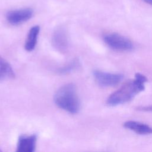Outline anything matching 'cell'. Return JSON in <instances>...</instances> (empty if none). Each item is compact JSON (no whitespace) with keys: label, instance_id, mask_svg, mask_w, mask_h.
Wrapping results in <instances>:
<instances>
[{"label":"cell","instance_id":"1","mask_svg":"<svg viewBox=\"0 0 152 152\" xmlns=\"http://www.w3.org/2000/svg\"><path fill=\"white\" fill-rule=\"evenodd\" d=\"M147 77L142 74L136 73L134 79L126 82L118 90L111 94L106 103L110 106H116L131 100L136 95L145 89Z\"/></svg>","mask_w":152,"mask_h":152},{"label":"cell","instance_id":"2","mask_svg":"<svg viewBox=\"0 0 152 152\" xmlns=\"http://www.w3.org/2000/svg\"><path fill=\"white\" fill-rule=\"evenodd\" d=\"M54 102L60 108L71 113H77L80 109V101L77 88L69 83L61 87L54 96Z\"/></svg>","mask_w":152,"mask_h":152},{"label":"cell","instance_id":"3","mask_svg":"<svg viewBox=\"0 0 152 152\" xmlns=\"http://www.w3.org/2000/svg\"><path fill=\"white\" fill-rule=\"evenodd\" d=\"M103 39L109 47L117 51H129L134 47L132 42L128 37L116 33H106Z\"/></svg>","mask_w":152,"mask_h":152},{"label":"cell","instance_id":"4","mask_svg":"<svg viewBox=\"0 0 152 152\" xmlns=\"http://www.w3.org/2000/svg\"><path fill=\"white\" fill-rule=\"evenodd\" d=\"M93 74L97 84L104 87H113L118 84L124 78L121 74L109 73L100 70H94Z\"/></svg>","mask_w":152,"mask_h":152},{"label":"cell","instance_id":"5","mask_svg":"<svg viewBox=\"0 0 152 152\" xmlns=\"http://www.w3.org/2000/svg\"><path fill=\"white\" fill-rule=\"evenodd\" d=\"M33 15V11L31 8H23L11 11L7 14L8 21L12 25L21 24L30 20Z\"/></svg>","mask_w":152,"mask_h":152},{"label":"cell","instance_id":"6","mask_svg":"<svg viewBox=\"0 0 152 152\" xmlns=\"http://www.w3.org/2000/svg\"><path fill=\"white\" fill-rule=\"evenodd\" d=\"M52 44L60 52H65L68 46V37L66 30L62 27L56 28L52 37Z\"/></svg>","mask_w":152,"mask_h":152},{"label":"cell","instance_id":"7","mask_svg":"<svg viewBox=\"0 0 152 152\" xmlns=\"http://www.w3.org/2000/svg\"><path fill=\"white\" fill-rule=\"evenodd\" d=\"M37 137L36 135H21L19 137L17 145L18 152H33L35 150Z\"/></svg>","mask_w":152,"mask_h":152},{"label":"cell","instance_id":"8","mask_svg":"<svg viewBox=\"0 0 152 152\" xmlns=\"http://www.w3.org/2000/svg\"><path fill=\"white\" fill-rule=\"evenodd\" d=\"M124 126L138 134L148 135L152 134V127L140 122L128 121L124 124Z\"/></svg>","mask_w":152,"mask_h":152},{"label":"cell","instance_id":"9","mask_svg":"<svg viewBox=\"0 0 152 152\" xmlns=\"http://www.w3.org/2000/svg\"><path fill=\"white\" fill-rule=\"evenodd\" d=\"M39 31L40 27L39 26H34L30 29L24 45V48L27 51L31 52L35 48Z\"/></svg>","mask_w":152,"mask_h":152},{"label":"cell","instance_id":"10","mask_svg":"<svg viewBox=\"0 0 152 152\" xmlns=\"http://www.w3.org/2000/svg\"><path fill=\"white\" fill-rule=\"evenodd\" d=\"M14 77L15 74L11 65L0 56V80L12 79Z\"/></svg>","mask_w":152,"mask_h":152},{"label":"cell","instance_id":"11","mask_svg":"<svg viewBox=\"0 0 152 152\" xmlns=\"http://www.w3.org/2000/svg\"><path fill=\"white\" fill-rule=\"evenodd\" d=\"M78 61L74 60L70 64L67 65L66 66L62 67L60 70L59 72L62 74H66L69 72H71L72 70L74 69L78 66Z\"/></svg>","mask_w":152,"mask_h":152},{"label":"cell","instance_id":"12","mask_svg":"<svg viewBox=\"0 0 152 152\" xmlns=\"http://www.w3.org/2000/svg\"><path fill=\"white\" fill-rule=\"evenodd\" d=\"M138 110L144 111V112H152V106H140L137 108Z\"/></svg>","mask_w":152,"mask_h":152},{"label":"cell","instance_id":"13","mask_svg":"<svg viewBox=\"0 0 152 152\" xmlns=\"http://www.w3.org/2000/svg\"><path fill=\"white\" fill-rule=\"evenodd\" d=\"M145 2H146L147 4H148L150 5H152V0H143Z\"/></svg>","mask_w":152,"mask_h":152}]
</instances>
